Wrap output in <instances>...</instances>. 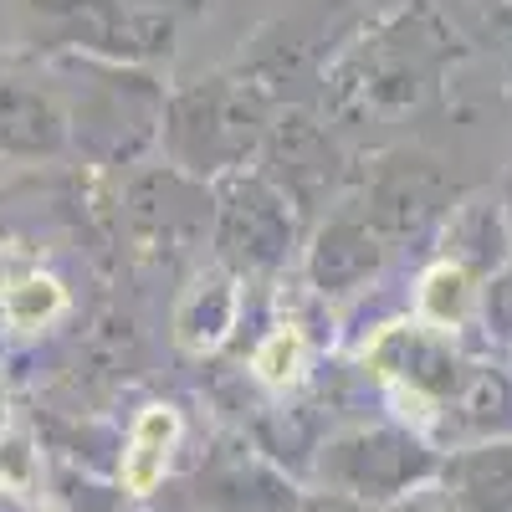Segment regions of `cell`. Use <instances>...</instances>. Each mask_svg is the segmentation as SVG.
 I'll list each match as a JSON object with an SVG mask.
<instances>
[{"mask_svg":"<svg viewBox=\"0 0 512 512\" xmlns=\"http://www.w3.org/2000/svg\"><path fill=\"white\" fill-rule=\"evenodd\" d=\"M164 425H175L164 410H154V415H144V425H139V441H134V461H128V487H149L154 482V472H159V451H154V436L164 431Z\"/></svg>","mask_w":512,"mask_h":512,"instance_id":"obj_1","label":"cell"}]
</instances>
